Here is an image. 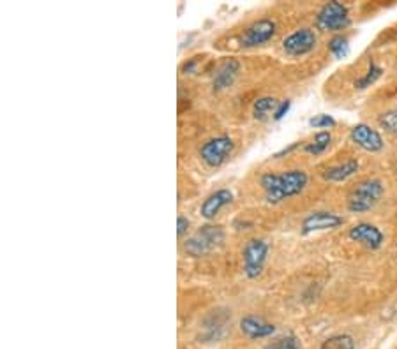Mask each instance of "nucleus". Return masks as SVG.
<instances>
[{"instance_id":"14","label":"nucleus","mask_w":397,"mask_h":349,"mask_svg":"<svg viewBox=\"0 0 397 349\" xmlns=\"http://www.w3.org/2000/svg\"><path fill=\"white\" fill-rule=\"evenodd\" d=\"M241 332L247 339H267L276 333V326L272 323H267L258 316H244L241 320Z\"/></svg>"},{"instance_id":"18","label":"nucleus","mask_w":397,"mask_h":349,"mask_svg":"<svg viewBox=\"0 0 397 349\" xmlns=\"http://www.w3.org/2000/svg\"><path fill=\"white\" fill-rule=\"evenodd\" d=\"M320 349H355V340L346 333H336L321 343Z\"/></svg>"},{"instance_id":"11","label":"nucleus","mask_w":397,"mask_h":349,"mask_svg":"<svg viewBox=\"0 0 397 349\" xmlns=\"http://www.w3.org/2000/svg\"><path fill=\"white\" fill-rule=\"evenodd\" d=\"M348 236L353 242L361 243V246H364L371 251H378L385 242V235L381 233L380 228L371 223H357L355 226L350 228Z\"/></svg>"},{"instance_id":"17","label":"nucleus","mask_w":397,"mask_h":349,"mask_svg":"<svg viewBox=\"0 0 397 349\" xmlns=\"http://www.w3.org/2000/svg\"><path fill=\"white\" fill-rule=\"evenodd\" d=\"M281 101L274 99V97H260V99H256V103H254L253 106V115L256 120H265L268 115H274V111L277 110V106H279Z\"/></svg>"},{"instance_id":"13","label":"nucleus","mask_w":397,"mask_h":349,"mask_svg":"<svg viewBox=\"0 0 397 349\" xmlns=\"http://www.w3.org/2000/svg\"><path fill=\"white\" fill-rule=\"evenodd\" d=\"M233 201V193L230 189H219L216 193H212L207 200L203 201L200 206V213L203 219L212 221L219 216L221 210L226 205H230Z\"/></svg>"},{"instance_id":"6","label":"nucleus","mask_w":397,"mask_h":349,"mask_svg":"<svg viewBox=\"0 0 397 349\" xmlns=\"http://www.w3.org/2000/svg\"><path fill=\"white\" fill-rule=\"evenodd\" d=\"M235 143L230 136L221 134V136H214L211 140L205 141L200 148V157L207 166L219 168L223 166L228 161V157L233 153Z\"/></svg>"},{"instance_id":"1","label":"nucleus","mask_w":397,"mask_h":349,"mask_svg":"<svg viewBox=\"0 0 397 349\" xmlns=\"http://www.w3.org/2000/svg\"><path fill=\"white\" fill-rule=\"evenodd\" d=\"M309 183V176L304 170H290L284 173H263L260 178L261 189L265 191V200L277 205L288 198L304 193Z\"/></svg>"},{"instance_id":"7","label":"nucleus","mask_w":397,"mask_h":349,"mask_svg":"<svg viewBox=\"0 0 397 349\" xmlns=\"http://www.w3.org/2000/svg\"><path fill=\"white\" fill-rule=\"evenodd\" d=\"M318 36L313 29H298L284 37L283 50L290 57H304L316 48Z\"/></svg>"},{"instance_id":"20","label":"nucleus","mask_w":397,"mask_h":349,"mask_svg":"<svg viewBox=\"0 0 397 349\" xmlns=\"http://www.w3.org/2000/svg\"><path fill=\"white\" fill-rule=\"evenodd\" d=\"M381 73H383V69H381L380 66H376L374 62L369 64V69H367V73L364 74L362 78H358L357 81H355V88L358 90H364L367 87H371V85H374L378 81V78L381 76Z\"/></svg>"},{"instance_id":"16","label":"nucleus","mask_w":397,"mask_h":349,"mask_svg":"<svg viewBox=\"0 0 397 349\" xmlns=\"http://www.w3.org/2000/svg\"><path fill=\"white\" fill-rule=\"evenodd\" d=\"M332 145V134L328 131H321L318 133L309 143H306L304 150L306 153H311V156H321L323 152H327Z\"/></svg>"},{"instance_id":"24","label":"nucleus","mask_w":397,"mask_h":349,"mask_svg":"<svg viewBox=\"0 0 397 349\" xmlns=\"http://www.w3.org/2000/svg\"><path fill=\"white\" fill-rule=\"evenodd\" d=\"M291 108V101L286 99V101H281L279 106H277V110L274 111V115H272V118L276 120V122H279V120H283L284 116H286L288 111H290Z\"/></svg>"},{"instance_id":"23","label":"nucleus","mask_w":397,"mask_h":349,"mask_svg":"<svg viewBox=\"0 0 397 349\" xmlns=\"http://www.w3.org/2000/svg\"><path fill=\"white\" fill-rule=\"evenodd\" d=\"M309 127L313 129H332L336 127V118L332 115H314L313 118L309 120Z\"/></svg>"},{"instance_id":"8","label":"nucleus","mask_w":397,"mask_h":349,"mask_svg":"<svg viewBox=\"0 0 397 349\" xmlns=\"http://www.w3.org/2000/svg\"><path fill=\"white\" fill-rule=\"evenodd\" d=\"M343 224L344 217L337 216L334 212H328V210H316V212H311L309 216L302 221L301 231L302 235H311V233L336 230V228L343 226Z\"/></svg>"},{"instance_id":"19","label":"nucleus","mask_w":397,"mask_h":349,"mask_svg":"<svg viewBox=\"0 0 397 349\" xmlns=\"http://www.w3.org/2000/svg\"><path fill=\"white\" fill-rule=\"evenodd\" d=\"M327 46H328V51H331L336 59H344L348 57V54H350V41H348V37L339 36V34L334 37H331Z\"/></svg>"},{"instance_id":"9","label":"nucleus","mask_w":397,"mask_h":349,"mask_svg":"<svg viewBox=\"0 0 397 349\" xmlns=\"http://www.w3.org/2000/svg\"><path fill=\"white\" fill-rule=\"evenodd\" d=\"M276 24L268 18H263V20H258L254 24H251L249 27L246 29V32L242 34V46L246 48H258L267 44L272 37L276 36Z\"/></svg>"},{"instance_id":"15","label":"nucleus","mask_w":397,"mask_h":349,"mask_svg":"<svg viewBox=\"0 0 397 349\" xmlns=\"http://www.w3.org/2000/svg\"><path fill=\"white\" fill-rule=\"evenodd\" d=\"M358 170H361V163L357 159H348L344 163L336 164V166L327 168L323 171V178L328 180V182H344V180L357 175Z\"/></svg>"},{"instance_id":"25","label":"nucleus","mask_w":397,"mask_h":349,"mask_svg":"<svg viewBox=\"0 0 397 349\" xmlns=\"http://www.w3.org/2000/svg\"><path fill=\"white\" fill-rule=\"evenodd\" d=\"M189 226H191V221L187 219L186 216H179V219H177V235L182 236L186 235L187 231H189Z\"/></svg>"},{"instance_id":"10","label":"nucleus","mask_w":397,"mask_h":349,"mask_svg":"<svg viewBox=\"0 0 397 349\" xmlns=\"http://www.w3.org/2000/svg\"><path fill=\"white\" fill-rule=\"evenodd\" d=\"M350 140L353 141L358 148L366 150V152H371V153L381 152L385 146V141L383 138H381V134L378 133L374 127L367 126V123H357V126L350 131Z\"/></svg>"},{"instance_id":"12","label":"nucleus","mask_w":397,"mask_h":349,"mask_svg":"<svg viewBox=\"0 0 397 349\" xmlns=\"http://www.w3.org/2000/svg\"><path fill=\"white\" fill-rule=\"evenodd\" d=\"M238 71H241V64H238L237 59H224L216 69L214 78H212V88H214V92H221V90L231 87Z\"/></svg>"},{"instance_id":"5","label":"nucleus","mask_w":397,"mask_h":349,"mask_svg":"<svg viewBox=\"0 0 397 349\" xmlns=\"http://www.w3.org/2000/svg\"><path fill=\"white\" fill-rule=\"evenodd\" d=\"M350 11L341 2L325 4L316 14V27L320 30H325V32L336 34V36L337 32L350 27Z\"/></svg>"},{"instance_id":"22","label":"nucleus","mask_w":397,"mask_h":349,"mask_svg":"<svg viewBox=\"0 0 397 349\" xmlns=\"http://www.w3.org/2000/svg\"><path fill=\"white\" fill-rule=\"evenodd\" d=\"M380 126L383 127L387 133L397 136V110H388L380 115Z\"/></svg>"},{"instance_id":"4","label":"nucleus","mask_w":397,"mask_h":349,"mask_svg":"<svg viewBox=\"0 0 397 349\" xmlns=\"http://www.w3.org/2000/svg\"><path fill=\"white\" fill-rule=\"evenodd\" d=\"M268 258V243L261 238L247 240L242 251V270L247 279H258L263 273Z\"/></svg>"},{"instance_id":"21","label":"nucleus","mask_w":397,"mask_h":349,"mask_svg":"<svg viewBox=\"0 0 397 349\" xmlns=\"http://www.w3.org/2000/svg\"><path fill=\"white\" fill-rule=\"evenodd\" d=\"M263 349H302L301 340L297 335H283L279 339L271 340Z\"/></svg>"},{"instance_id":"2","label":"nucleus","mask_w":397,"mask_h":349,"mask_svg":"<svg viewBox=\"0 0 397 349\" xmlns=\"http://www.w3.org/2000/svg\"><path fill=\"white\" fill-rule=\"evenodd\" d=\"M226 231L219 224H203L193 236L184 242V251L191 258H203L223 247Z\"/></svg>"},{"instance_id":"3","label":"nucleus","mask_w":397,"mask_h":349,"mask_svg":"<svg viewBox=\"0 0 397 349\" xmlns=\"http://www.w3.org/2000/svg\"><path fill=\"white\" fill-rule=\"evenodd\" d=\"M385 193V186L378 178L361 180L348 194V210L351 213H364L380 203Z\"/></svg>"}]
</instances>
